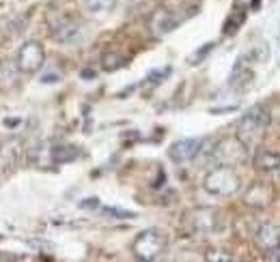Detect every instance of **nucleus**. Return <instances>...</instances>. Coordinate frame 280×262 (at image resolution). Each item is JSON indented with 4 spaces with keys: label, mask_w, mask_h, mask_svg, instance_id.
<instances>
[{
    "label": "nucleus",
    "mask_w": 280,
    "mask_h": 262,
    "mask_svg": "<svg viewBox=\"0 0 280 262\" xmlns=\"http://www.w3.org/2000/svg\"><path fill=\"white\" fill-rule=\"evenodd\" d=\"M246 159H248V144H246L237 133L216 140L214 149L209 153V162L214 166L235 168V166H241Z\"/></svg>",
    "instance_id": "nucleus-1"
},
{
    "label": "nucleus",
    "mask_w": 280,
    "mask_h": 262,
    "mask_svg": "<svg viewBox=\"0 0 280 262\" xmlns=\"http://www.w3.org/2000/svg\"><path fill=\"white\" fill-rule=\"evenodd\" d=\"M270 120H272L270 110H267L265 106H261V104H256V106H252V108L239 118L237 135H239V138H241L246 144H248V146L259 144V142L263 140L267 127H270Z\"/></svg>",
    "instance_id": "nucleus-2"
},
{
    "label": "nucleus",
    "mask_w": 280,
    "mask_h": 262,
    "mask_svg": "<svg viewBox=\"0 0 280 262\" xmlns=\"http://www.w3.org/2000/svg\"><path fill=\"white\" fill-rule=\"evenodd\" d=\"M203 187H205L207 193H211V196H216V198H229V196H235V193L239 191L241 178L233 168L216 166L214 170H209L205 174Z\"/></svg>",
    "instance_id": "nucleus-3"
},
{
    "label": "nucleus",
    "mask_w": 280,
    "mask_h": 262,
    "mask_svg": "<svg viewBox=\"0 0 280 262\" xmlns=\"http://www.w3.org/2000/svg\"><path fill=\"white\" fill-rule=\"evenodd\" d=\"M164 249H166V236H164L162 230H158V228H147V230H142L132 243V254L138 260H144V262L158 260Z\"/></svg>",
    "instance_id": "nucleus-4"
},
{
    "label": "nucleus",
    "mask_w": 280,
    "mask_h": 262,
    "mask_svg": "<svg viewBox=\"0 0 280 262\" xmlns=\"http://www.w3.org/2000/svg\"><path fill=\"white\" fill-rule=\"evenodd\" d=\"M48 26L52 30V37L59 43H73L80 39V22H76L73 17L65 13H50L48 15Z\"/></svg>",
    "instance_id": "nucleus-5"
},
{
    "label": "nucleus",
    "mask_w": 280,
    "mask_h": 262,
    "mask_svg": "<svg viewBox=\"0 0 280 262\" xmlns=\"http://www.w3.org/2000/svg\"><path fill=\"white\" fill-rule=\"evenodd\" d=\"M43 61H46V52H43V45L39 41H26L20 48L17 54V65L24 73H35L43 67Z\"/></svg>",
    "instance_id": "nucleus-6"
},
{
    "label": "nucleus",
    "mask_w": 280,
    "mask_h": 262,
    "mask_svg": "<svg viewBox=\"0 0 280 262\" xmlns=\"http://www.w3.org/2000/svg\"><path fill=\"white\" fill-rule=\"evenodd\" d=\"M203 142H205V138H181V140L171 144L168 157H171L175 164H188L198 157L200 149H203Z\"/></svg>",
    "instance_id": "nucleus-7"
},
{
    "label": "nucleus",
    "mask_w": 280,
    "mask_h": 262,
    "mask_svg": "<svg viewBox=\"0 0 280 262\" xmlns=\"http://www.w3.org/2000/svg\"><path fill=\"white\" fill-rule=\"evenodd\" d=\"M188 224L196 234H211L220 228V215L214 209H196L188 215Z\"/></svg>",
    "instance_id": "nucleus-8"
},
{
    "label": "nucleus",
    "mask_w": 280,
    "mask_h": 262,
    "mask_svg": "<svg viewBox=\"0 0 280 262\" xmlns=\"http://www.w3.org/2000/svg\"><path fill=\"white\" fill-rule=\"evenodd\" d=\"M179 24H181V17L177 13H173V11H168V9H158V11H153L149 28L153 32V37H166V35H171Z\"/></svg>",
    "instance_id": "nucleus-9"
},
{
    "label": "nucleus",
    "mask_w": 280,
    "mask_h": 262,
    "mask_svg": "<svg viewBox=\"0 0 280 262\" xmlns=\"http://www.w3.org/2000/svg\"><path fill=\"white\" fill-rule=\"evenodd\" d=\"M22 153H24V144L20 138H11L0 144V172H11L13 168H17Z\"/></svg>",
    "instance_id": "nucleus-10"
},
{
    "label": "nucleus",
    "mask_w": 280,
    "mask_h": 262,
    "mask_svg": "<svg viewBox=\"0 0 280 262\" xmlns=\"http://www.w3.org/2000/svg\"><path fill=\"white\" fill-rule=\"evenodd\" d=\"M246 204L252 209H267L272 204V189L265 183H252L244 196Z\"/></svg>",
    "instance_id": "nucleus-11"
},
{
    "label": "nucleus",
    "mask_w": 280,
    "mask_h": 262,
    "mask_svg": "<svg viewBox=\"0 0 280 262\" xmlns=\"http://www.w3.org/2000/svg\"><path fill=\"white\" fill-rule=\"evenodd\" d=\"M254 241L261 249H265V252L276 247L280 243V226L272 224V221L259 226V230H256V234H254Z\"/></svg>",
    "instance_id": "nucleus-12"
},
{
    "label": "nucleus",
    "mask_w": 280,
    "mask_h": 262,
    "mask_svg": "<svg viewBox=\"0 0 280 262\" xmlns=\"http://www.w3.org/2000/svg\"><path fill=\"white\" fill-rule=\"evenodd\" d=\"M254 166L261 172H276V170H280V155L270 149H261L254 155Z\"/></svg>",
    "instance_id": "nucleus-13"
},
{
    "label": "nucleus",
    "mask_w": 280,
    "mask_h": 262,
    "mask_svg": "<svg viewBox=\"0 0 280 262\" xmlns=\"http://www.w3.org/2000/svg\"><path fill=\"white\" fill-rule=\"evenodd\" d=\"M20 65L13 61H3L0 63V88H13L20 79Z\"/></svg>",
    "instance_id": "nucleus-14"
},
{
    "label": "nucleus",
    "mask_w": 280,
    "mask_h": 262,
    "mask_svg": "<svg viewBox=\"0 0 280 262\" xmlns=\"http://www.w3.org/2000/svg\"><path fill=\"white\" fill-rule=\"evenodd\" d=\"M80 151L71 144H54L50 149V162L52 164H69L73 159H78Z\"/></svg>",
    "instance_id": "nucleus-15"
},
{
    "label": "nucleus",
    "mask_w": 280,
    "mask_h": 262,
    "mask_svg": "<svg viewBox=\"0 0 280 262\" xmlns=\"http://www.w3.org/2000/svg\"><path fill=\"white\" fill-rule=\"evenodd\" d=\"M125 63H127V58H125V56H121L119 52H106L102 56V65H104L106 71H115V69H119V67H123Z\"/></svg>",
    "instance_id": "nucleus-16"
},
{
    "label": "nucleus",
    "mask_w": 280,
    "mask_h": 262,
    "mask_svg": "<svg viewBox=\"0 0 280 262\" xmlns=\"http://www.w3.org/2000/svg\"><path fill=\"white\" fill-rule=\"evenodd\" d=\"M84 5L91 13H108L117 7V0H84Z\"/></svg>",
    "instance_id": "nucleus-17"
},
{
    "label": "nucleus",
    "mask_w": 280,
    "mask_h": 262,
    "mask_svg": "<svg viewBox=\"0 0 280 262\" xmlns=\"http://www.w3.org/2000/svg\"><path fill=\"white\" fill-rule=\"evenodd\" d=\"M104 215H108V217H117V219H127V217H136V213L132 211H123V209H117V207H106L102 209Z\"/></svg>",
    "instance_id": "nucleus-18"
},
{
    "label": "nucleus",
    "mask_w": 280,
    "mask_h": 262,
    "mask_svg": "<svg viewBox=\"0 0 280 262\" xmlns=\"http://www.w3.org/2000/svg\"><path fill=\"white\" fill-rule=\"evenodd\" d=\"M211 50H214V43H205L203 48L196 50L192 56H190V65H196V63H200V61H203V58H205V56H207Z\"/></svg>",
    "instance_id": "nucleus-19"
},
{
    "label": "nucleus",
    "mask_w": 280,
    "mask_h": 262,
    "mask_svg": "<svg viewBox=\"0 0 280 262\" xmlns=\"http://www.w3.org/2000/svg\"><path fill=\"white\" fill-rule=\"evenodd\" d=\"M168 75H171V67H164V69H155V71H151V73H149V79H151L153 84H160L162 79L168 77Z\"/></svg>",
    "instance_id": "nucleus-20"
},
{
    "label": "nucleus",
    "mask_w": 280,
    "mask_h": 262,
    "mask_svg": "<svg viewBox=\"0 0 280 262\" xmlns=\"http://www.w3.org/2000/svg\"><path fill=\"white\" fill-rule=\"evenodd\" d=\"M207 260H211V262H216V260H220V262H233L235 258L227 256L224 252H211V254H207Z\"/></svg>",
    "instance_id": "nucleus-21"
},
{
    "label": "nucleus",
    "mask_w": 280,
    "mask_h": 262,
    "mask_svg": "<svg viewBox=\"0 0 280 262\" xmlns=\"http://www.w3.org/2000/svg\"><path fill=\"white\" fill-rule=\"evenodd\" d=\"M267 260H272V262H280V243L272 249H267Z\"/></svg>",
    "instance_id": "nucleus-22"
},
{
    "label": "nucleus",
    "mask_w": 280,
    "mask_h": 262,
    "mask_svg": "<svg viewBox=\"0 0 280 262\" xmlns=\"http://www.w3.org/2000/svg\"><path fill=\"white\" fill-rule=\"evenodd\" d=\"M80 209H99V200L97 198H86L80 202Z\"/></svg>",
    "instance_id": "nucleus-23"
},
{
    "label": "nucleus",
    "mask_w": 280,
    "mask_h": 262,
    "mask_svg": "<svg viewBox=\"0 0 280 262\" xmlns=\"http://www.w3.org/2000/svg\"><path fill=\"white\" fill-rule=\"evenodd\" d=\"M41 82L43 84H54V82H59V75H56V73H48V75L41 77Z\"/></svg>",
    "instance_id": "nucleus-24"
},
{
    "label": "nucleus",
    "mask_w": 280,
    "mask_h": 262,
    "mask_svg": "<svg viewBox=\"0 0 280 262\" xmlns=\"http://www.w3.org/2000/svg\"><path fill=\"white\" fill-rule=\"evenodd\" d=\"M235 7H237V9H248V7H252V0H235Z\"/></svg>",
    "instance_id": "nucleus-25"
},
{
    "label": "nucleus",
    "mask_w": 280,
    "mask_h": 262,
    "mask_svg": "<svg viewBox=\"0 0 280 262\" xmlns=\"http://www.w3.org/2000/svg\"><path fill=\"white\" fill-rule=\"evenodd\" d=\"M20 120L17 118H13V120H5V125H9V127H15V125H17Z\"/></svg>",
    "instance_id": "nucleus-26"
}]
</instances>
